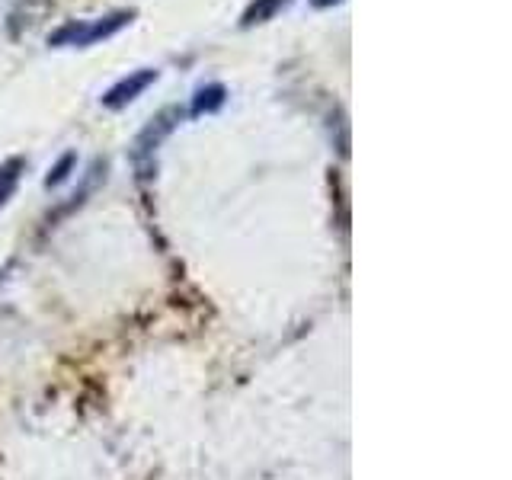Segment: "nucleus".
Listing matches in <instances>:
<instances>
[{"mask_svg":"<svg viewBox=\"0 0 512 480\" xmlns=\"http://www.w3.org/2000/svg\"><path fill=\"white\" fill-rule=\"evenodd\" d=\"M224 100H228V90H224L221 84H208V87H199L196 96H192V116H205V112H215L224 106Z\"/></svg>","mask_w":512,"mask_h":480,"instance_id":"39448f33","label":"nucleus"},{"mask_svg":"<svg viewBox=\"0 0 512 480\" xmlns=\"http://www.w3.org/2000/svg\"><path fill=\"white\" fill-rule=\"evenodd\" d=\"M74 164H77V157H74V154H64V157L58 160V164H55L52 170H48V176H45V186H48V189H52V186H61V183L71 176Z\"/></svg>","mask_w":512,"mask_h":480,"instance_id":"0eeeda50","label":"nucleus"},{"mask_svg":"<svg viewBox=\"0 0 512 480\" xmlns=\"http://www.w3.org/2000/svg\"><path fill=\"white\" fill-rule=\"evenodd\" d=\"M157 80V71L154 68H141V71H132L128 77H122L119 84H112L106 93H103V106L106 109H125L132 100H138V96L148 90L151 84Z\"/></svg>","mask_w":512,"mask_h":480,"instance_id":"7ed1b4c3","label":"nucleus"},{"mask_svg":"<svg viewBox=\"0 0 512 480\" xmlns=\"http://www.w3.org/2000/svg\"><path fill=\"white\" fill-rule=\"evenodd\" d=\"M132 20H135V10H116L109 16H100V20H93V23H68L48 36V45L52 48H64V45L87 48V45H96L109 36H116V32L125 29Z\"/></svg>","mask_w":512,"mask_h":480,"instance_id":"f257e3e1","label":"nucleus"},{"mask_svg":"<svg viewBox=\"0 0 512 480\" xmlns=\"http://www.w3.org/2000/svg\"><path fill=\"white\" fill-rule=\"evenodd\" d=\"M292 4V0H253V4L244 10V26H256V23H269V20H276V16Z\"/></svg>","mask_w":512,"mask_h":480,"instance_id":"423d86ee","label":"nucleus"},{"mask_svg":"<svg viewBox=\"0 0 512 480\" xmlns=\"http://www.w3.org/2000/svg\"><path fill=\"white\" fill-rule=\"evenodd\" d=\"M311 4H314L317 10H324V7H333V4H340V0H311Z\"/></svg>","mask_w":512,"mask_h":480,"instance_id":"6e6552de","label":"nucleus"},{"mask_svg":"<svg viewBox=\"0 0 512 480\" xmlns=\"http://www.w3.org/2000/svg\"><path fill=\"white\" fill-rule=\"evenodd\" d=\"M180 122V109H164L157 119H151V125L144 128V132L138 135L135 141V164H138V173H141V180H148L151 176V164H154V154L160 148V141H164L170 132H173V125Z\"/></svg>","mask_w":512,"mask_h":480,"instance_id":"f03ea898","label":"nucleus"},{"mask_svg":"<svg viewBox=\"0 0 512 480\" xmlns=\"http://www.w3.org/2000/svg\"><path fill=\"white\" fill-rule=\"evenodd\" d=\"M23 173H26V160L23 157H10V160L0 164V208L13 199V192H16V186H20Z\"/></svg>","mask_w":512,"mask_h":480,"instance_id":"20e7f679","label":"nucleus"}]
</instances>
